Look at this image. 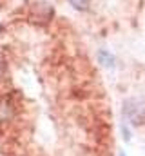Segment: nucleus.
Here are the masks:
<instances>
[{"label": "nucleus", "instance_id": "nucleus-2", "mask_svg": "<svg viewBox=\"0 0 145 156\" xmlns=\"http://www.w3.org/2000/svg\"><path fill=\"white\" fill-rule=\"evenodd\" d=\"M15 116V104L9 96H0V123L9 122Z\"/></svg>", "mask_w": 145, "mask_h": 156}, {"label": "nucleus", "instance_id": "nucleus-1", "mask_svg": "<svg viewBox=\"0 0 145 156\" xmlns=\"http://www.w3.org/2000/svg\"><path fill=\"white\" fill-rule=\"evenodd\" d=\"M123 115L133 123H142V120L145 118V107L138 100H129L123 105Z\"/></svg>", "mask_w": 145, "mask_h": 156}, {"label": "nucleus", "instance_id": "nucleus-4", "mask_svg": "<svg viewBox=\"0 0 145 156\" xmlns=\"http://www.w3.org/2000/svg\"><path fill=\"white\" fill-rule=\"evenodd\" d=\"M69 4H71L74 9H78V11H85L89 7L91 0H69Z\"/></svg>", "mask_w": 145, "mask_h": 156}, {"label": "nucleus", "instance_id": "nucleus-3", "mask_svg": "<svg viewBox=\"0 0 145 156\" xmlns=\"http://www.w3.org/2000/svg\"><path fill=\"white\" fill-rule=\"evenodd\" d=\"M98 60H100L102 66H107V67H112V66H114V56L109 53L107 49H102V51L98 53Z\"/></svg>", "mask_w": 145, "mask_h": 156}, {"label": "nucleus", "instance_id": "nucleus-6", "mask_svg": "<svg viewBox=\"0 0 145 156\" xmlns=\"http://www.w3.org/2000/svg\"><path fill=\"white\" fill-rule=\"evenodd\" d=\"M120 156H125V153H120Z\"/></svg>", "mask_w": 145, "mask_h": 156}, {"label": "nucleus", "instance_id": "nucleus-5", "mask_svg": "<svg viewBox=\"0 0 145 156\" xmlns=\"http://www.w3.org/2000/svg\"><path fill=\"white\" fill-rule=\"evenodd\" d=\"M4 71H5V67H4V64L0 62V80L4 78Z\"/></svg>", "mask_w": 145, "mask_h": 156}]
</instances>
